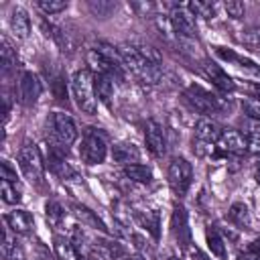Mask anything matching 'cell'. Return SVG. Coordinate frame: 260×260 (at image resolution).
I'll use <instances>...</instances> for the list:
<instances>
[{"label": "cell", "mask_w": 260, "mask_h": 260, "mask_svg": "<svg viewBox=\"0 0 260 260\" xmlns=\"http://www.w3.org/2000/svg\"><path fill=\"white\" fill-rule=\"evenodd\" d=\"M45 128H47V142L51 144V150L67 154V148L77 140V126L73 118L63 112H53L47 118Z\"/></svg>", "instance_id": "6da1fadb"}, {"label": "cell", "mask_w": 260, "mask_h": 260, "mask_svg": "<svg viewBox=\"0 0 260 260\" xmlns=\"http://www.w3.org/2000/svg\"><path fill=\"white\" fill-rule=\"evenodd\" d=\"M71 93H73L77 108L83 114H95V110H98L95 85H93V75L87 69L75 71V75L71 79Z\"/></svg>", "instance_id": "7a4b0ae2"}, {"label": "cell", "mask_w": 260, "mask_h": 260, "mask_svg": "<svg viewBox=\"0 0 260 260\" xmlns=\"http://www.w3.org/2000/svg\"><path fill=\"white\" fill-rule=\"evenodd\" d=\"M185 100L195 112L203 114L205 118H209V116H213V114H217V112H221L225 108V104L221 102L219 95H215V93H211V91H207V89H203L199 85L187 87L185 89Z\"/></svg>", "instance_id": "3957f363"}, {"label": "cell", "mask_w": 260, "mask_h": 260, "mask_svg": "<svg viewBox=\"0 0 260 260\" xmlns=\"http://www.w3.org/2000/svg\"><path fill=\"white\" fill-rule=\"evenodd\" d=\"M18 167L24 173V177L30 183H41L45 177V162L41 156V150L32 142H24L18 150Z\"/></svg>", "instance_id": "277c9868"}, {"label": "cell", "mask_w": 260, "mask_h": 260, "mask_svg": "<svg viewBox=\"0 0 260 260\" xmlns=\"http://www.w3.org/2000/svg\"><path fill=\"white\" fill-rule=\"evenodd\" d=\"M167 179H169V185H171L173 193L177 197H183L189 191L191 179H193V167H191V162L187 158H183V156H175L169 162Z\"/></svg>", "instance_id": "5b68a950"}, {"label": "cell", "mask_w": 260, "mask_h": 260, "mask_svg": "<svg viewBox=\"0 0 260 260\" xmlns=\"http://www.w3.org/2000/svg\"><path fill=\"white\" fill-rule=\"evenodd\" d=\"M79 156L85 165H100L106 160L108 156V144L102 138V134H98V130L87 128L83 132L81 138V146H79Z\"/></svg>", "instance_id": "8992f818"}, {"label": "cell", "mask_w": 260, "mask_h": 260, "mask_svg": "<svg viewBox=\"0 0 260 260\" xmlns=\"http://www.w3.org/2000/svg\"><path fill=\"white\" fill-rule=\"evenodd\" d=\"M221 134V128L211 118H201L195 124V136H193V150L197 154H209L213 150V144L217 142Z\"/></svg>", "instance_id": "52a82bcc"}, {"label": "cell", "mask_w": 260, "mask_h": 260, "mask_svg": "<svg viewBox=\"0 0 260 260\" xmlns=\"http://www.w3.org/2000/svg\"><path fill=\"white\" fill-rule=\"evenodd\" d=\"M169 20L175 28V35L177 39H193L195 32H197V20H195V14L187 8V4H179V6H173L171 12H169Z\"/></svg>", "instance_id": "ba28073f"}, {"label": "cell", "mask_w": 260, "mask_h": 260, "mask_svg": "<svg viewBox=\"0 0 260 260\" xmlns=\"http://www.w3.org/2000/svg\"><path fill=\"white\" fill-rule=\"evenodd\" d=\"M87 63L91 65V69L95 71V75H108L116 81H124V65L104 57L102 53H98L95 49H91L87 53Z\"/></svg>", "instance_id": "9c48e42d"}, {"label": "cell", "mask_w": 260, "mask_h": 260, "mask_svg": "<svg viewBox=\"0 0 260 260\" xmlns=\"http://www.w3.org/2000/svg\"><path fill=\"white\" fill-rule=\"evenodd\" d=\"M215 146L228 154H242L248 152V136L236 128H223Z\"/></svg>", "instance_id": "30bf717a"}, {"label": "cell", "mask_w": 260, "mask_h": 260, "mask_svg": "<svg viewBox=\"0 0 260 260\" xmlns=\"http://www.w3.org/2000/svg\"><path fill=\"white\" fill-rule=\"evenodd\" d=\"M144 140H146V148L154 156H162L167 152V132L160 122L156 120L144 122Z\"/></svg>", "instance_id": "8fae6325"}, {"label": "cell", "mask_w": 260, "mask_h": 260, "mask_svg": "<svg viewBox=\"0 0 260 260\" xmlns=\"http://www.w3.org/2000/svg\"><path fill=\"white\" fill-rule=\"evenodd\" d=\"M41 91H43V85L39 81V77L32 73V71H24L20 75V81H18V95H20V102L24 106H32L37 104V100L41 98Z\"/></svg>", "instance_id": "7c38bea8"}, {"label": "cell", "mask_w": 260, "mask_h": 260, "mask_svg": "<svg viewBox=\"0 0 260 260\" xmlns=\"http://www.w3.org/2000/svg\"><path fill=\"white\" fill-rule=\"evenodd\" d=\"M203 71H205V75H207V79L219 89V91H223V93H230V91H234L236 89V83H234V79L228 75V71H223L215 61H209V59H205L203 61Z\"/></svg>", "instance_id": "4fadbf2b"}, {"label": "cell", "mask_w": 260, "mask_h": 260, "mask_svg": "<svg viewBox=\"0 0 260 260\" xmlns=\"http://www.w3.org/2000/svg\"><path fill=\"white\" fill-rule=\"evenodd\" d=\"M4 221H6V225L10 228V232L20 234V236L30 234L32 228H35V217H32L26 209H18V207L12 209V211H8V213L4 215Z\"/></svg>", "instance_id": "5bb4252c"}, {"label": "cell", "mask_w": 260, "mask_h": 260, "mask_svg": "<svg viewBox=\"0 0 260 260\" xmlns=\"http://www.w3.org/2000/svg\"><path fill=\"white\" fill-rule=\"evenodd\" d=\"M8 26H10V30H12V35L16 39H20V41L28 39V35H30V18H28L26 10L20 8V6H12L10 14H8Z\"/></svg>", "instance_id": "9a60e30c"}, {"label": "cell", "mask_w": 260, "mask_h": 260, "mask_svg": "<svg viewBox=\"0 0 260 260\" xmlns=\"http://www.w3.org/2000/svg\"><path fill=\"white\" fill-rule=\"evenodd\" d=\"M173 234L177 238V242L187 248L191 244V230H189V221H187V211L183 205H177L173 211Z\"/></svg>", "instance_id": "2e32d148"}, {"label": "cell", "mask_w": 260, "mask_h": 260, "mask_svg": "<svg viewBox=\"0 0 260 260\" xmlns=\"http://www.w3.org/2000/svg\"><path fill=\"white\" fill-rule=\"evenodd\" d=\"M112 158H114L118 165L128 167V165L138 162L140 150H138L132 142H116V144L112 146Z\"/></svg>", "instance_id": "e0dca14e"}, {"label": "cell", "mask_w": 260, "mask_h": 260, "mask_svg": "<svg viewBox=\"0 0 260 260\" xmlns=\"http://www.w3.org/2000/svg\"><path fill=\"white\" fill-rule=\"evenodd\" d=\"M53 252H55L57 260H83L81 252L65 236H55V240H53Z\"/></svg>", "instance_id": "ac0fdd59"}, {"label": "cell", "mask_w": 260, "mask_h": 260, "mask_svg": "<svg viewBox=\"0 0 260 260\" xmlns=\"http://www.w3.org/2000/svg\"><path fill=\"white\" fill-rule=\"evenodd\" d=\"M93 85H95V98L102 102L108 110H112V100H114V79L108 75H93Z\"/></svg>", "instance_id": "d6986e66"}, {"label": "cell", "mask_w": 260, "mask_h": 260, "mask_svg": "<svg viewBox=\"0 0 260 260\" xmlns=\"http://www.w3.org/2000/svg\"><path fill=\"white\" fill-rule=\"evenodd\" d=\"M213 49H215V55L225 59L228 63H234L240 69H246V71H252V73L260 75V67H256L254 61H250V59H246V57H242V55H238V53H234V51H230L225 47H213Z\"/></svg>", "instance_id": "ffe728a7"}, {"label": "cell", "mask_w": 260, "mask_h": 260, "mask_svg": "<svg viewBox=\"0 0 260 260\" xmlns=\"http://www.w3.org/2000/svg\"><path fill=\"white\" fill-rule=\"evenodd\" d=\"M205 240H207V248H209V252H211L217 260H228V248H225V242H223L221 234H219L213 225H209V228L205 230Z\"/></svg>", "instance_id": "44dd1931"}, {"label": "cell", "mask_w": 260, "mask_h": 260, "mask_svg": "<svg viewBox=\"0 0 260 260\" xmlns=\"http://www.w3.org/2000/svg\"><path fill=\"white\" fill-rule=\"evenodd\" d=\"M2 256H4V260H26L24 258V250L20 248L16 238L10 234L8 225H6L4 236H2Z\"/></svg>", "instance_id": "7402d4cb"}, {"label": "cell", "mask_w": 260, "mask_h": 260, "mask_svg": "<svg viewBox=\"0 0 260 260\" xmlns=\"http://www.w3.org/2000/svg\"><path fill=\"white\" fill-rule=\"evenodd\" d=\"M124 177L130 179V181H134V183L148 185V183L152 181V171H150V167H146V165L134 162V165L124 167Z\"/></svg>", "instance_id": "603a6c76"}, {"label": "cell", "mask_w": 260, "mask_h": 260, "mask_svg": "<svg viewBox=\"0 0 260 260\" xmlns=\"http://www.w3.org/2000/svg\"><path fill=\"white\" fill-rule=\"evenodd\" d=\"M228 217H230V221H234L238 228H244V230L250 228V223H252L250 209H248V205L242 203V201L232 203V207H230V211H228Z\"/></svg>", "instance_id": "cb8c5ba5"}, {"label": "cell", "mask_w": 260, "mask_h": 260, "mask_svg": "<svg viewBox=\"0 0 260 260\" xmlns=\"http://www.w3.org/2000/svg\"><path fill=\"white\" fill-rule=\"evenodd\" d=\"M71 209H73L75 217L81 219V223H85V225H89V228H95V230H102V232H108L106 223H104V221L98 217V213L91 211L89 207H85V205H73Z\"/></svg>", "instance_id": "d4e9b609"}, {"label": "cell", "mask_w": 260, "mask_h": 260, "mask_svg": "<svg viewBox=\"0 0 260 260\" xmlns=\"http://www.w3.org/2000/svg\"><path fill=\"white\" fill-rule=\"evenodd\" d=\"M0 195H2V201L8 203V205L20 203V187H18V183L2 179L0 181Z\"/></svg>", "instance_id": "484cf974"}, {"label": "cell", "mask_w": 260, "mask_h": 260, "mask_svg": "<svg viewBox=\"0 0 260 260\" xmlns=\"http://www.w3.org/2000/svg\"><path fill=\"white\" fill-rule=\"evenodd\" d=\"M45 215H47V221L53 228H59L63 223V219H65V209H63V205L59 201L51 199V201L45 203Z\"/></svg>", "instance_id": "4316f807"}, {"label": "cell", "mask_w": 260, "mask_h": 260, "mask_svg": "<svg viewBox=\"0 0 260 260\" xmlns=\"http://www.w3.org/2000/svg\"><path fill=\"white\" fill-rule=\"evenodd\" d=\"M87 8L95 18H108L116 10V2H112V0H89Z\"/></svg>", "instance_id": "83f0119b"}, {"label": "cell", "mask_w": 260, "mask_h": 260, "mask_svg": "<svg viewBox=\"0 0 260 260\" xmlns=\"http://www.w3.org/2000/svg\"><path fill=\"white\" fill-rule=\"evenodd\" d=\"M0 59H2V71H4V73H8V71L16 65V55H14V51H12V47H10V43H8L6 37H2Z\"/></svg>", "instance_id": "f1b7e54d"}, {"label": "cell", "mask_w": 260, "mask_h": 260, "mask_svg": "<svg viewBox=\"0 0 260 260\" xmlns=\"http://www.w3.org/2000/svg\"><path fill=\"white\" fill-rule=\"evenodd\" d=\"M67 0H39L37 8L43 10L45 14H59L63 10H67Z\"/></svg>", "instance_id": "f546056e"}, {"label": "cell", "mask_w": 260, "mask_h": 260, "mask_svg": "<svg viewBox=\"0 0 260 260\" xmlns=\"http://www.w3.org/2000/svg\"><path fill=\"white\" fill-rule=\"evenodd\" d=\"M187 8L195 14V18H197V16L211 18V16H213V12H215V4H211V2H189V4H187Z\"/></svg>", "instance_id": "4dcf8cb0"}, {"label": "cell", "mask_w": 260, "mask_h": 260, "mask_svg": "<svg viewBox=\"0 0 260 260\" xmlns=\"http://www.w3.org/2000/svg\"><path fill=\"white\" fill-rule=\"evenodd\" d=\"M242 108L246 112V116L260 120V95H248L242 100Z\"/></svg>", "instance_id": "1f68e13d"}, {"label": "cell", "mask_w": 260, "mask_h": 260, "mask_svg": "<svg viewBox=\"0 0 260 260\" xmlns=\"http://www.w3.org/2000/svg\"><path fill=\"white\" fill-rule=\"evenodd\" d=\"M138 217L152 232V236L158 238V213L156 211H142V213H138Z\"/></svg>", "instance_id": "d6a6232c"}, {"label": "cell", "mask_w": 260, "mask_h": 260, "mask_svg": "<svg viewBox=\"0 0 260 260\" xmlns=\"http://www.w3.org/2000/svg\"><path fill=\"white\" fill-rule=\"evenodd\" d=\"M240 124H242V130H244V134L248 138H252V136H258L260 138V120L250 118V116H244L240 120Z\"/></svg>", "instance_id": "836d02e7"}, {"label": "cell", "mask_w": 260, "mask_h": 260, "mask_svg": "<svg viewBox=\"0 0 260 260\" xmlns=\"http://www.w3.org/2000/svg\"><path fill=\"white\" fill-rule=\"evenodd\" d=\"M223 10L228 12V16L232 18H242L246 14V4L244 2H238V0H230L223 4Z\"/></svg>", "instance_id": "e575fe53"}, {"label": "cell", "mask_w": 260, "mask_h": 260, "mask_svg": "<svg viewBox=\"0 0 260 260\" xmlns=\"http://www.w3.org/2000/svg\"><path fill=\"white\" fill-rule=\"evenodd\" d=\"M242 41L250 47H256L260 51V26H252V28H246L242 32Z\"/></svg>", "instance_id": "d590c367"}, {"label": "cell", "mask_w": 260, "mask_h": 260, "mask_svg": "<svg viewBox=\"0 0 260 260\" xmlns=\"http://www.w3.org/2000/svg\"><path fill=\"white\" fill-rule=\"evenodd\" d=\"M0 175H2V179H6V181L18 183V179H16V171H14V169H10L8 160H2V165H0Z\"/></svg>", "instance_id": "8d00e7d4"}, {"label": "cell", "mask_w": 260, "mask_h": 260, "mask_svg": "<svg viewBox=\"0 0 260 260\" xmlns=\"http://www.w3.org/2000/svg\"><path fill=\"white\" fill-rule=\"evenodd\" d=\"M167 260H179V258H177V256H169Z\"/></svg>", "instance_id": "74e56055"}, {"label": "cell", "mask_w": 260, "mask_h": 260, "mask_svg": "<svg viewBox=\"0 0 260 260\" xmlns=\"http://www.w3.org/2000/svg\"><path fill=\"white\" fill-rule=\"evenodd\" d=\"M199 260H205V258H203V256H199Z\"/></svg>", "instance_id": "f35d334b"}, {"label": "cell", "mask_w": 260, "mask_h": 260, "mask_svg": "<svg viewBox=\"0 0 260 260\" xmlns=\"http://www.w3.org/2000/svg\"><path fill=\"white\" fill-rule=\"evenodd\" d=\"M258 162H260V154H258Z\"/></svg>", "instance_id": "ab89813d"}]
</instances>
